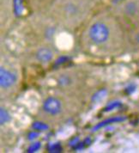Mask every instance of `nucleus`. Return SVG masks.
I'll list each match as a JSON object with an SVG mask.
<instances>
[{
  "instance_id": "nucleus-1",
  "label": "nucleus",
  "mask_w": 139,
  "mask_h": 153,
  "mask_svg": "<svg viewBox=\"0 0 139 153\" xmlns=\"http://www.w3.org/2000/svg\"><path fill=\"white\" fill-rule=\"evenodd\" d=\"M90 39L96 44H101L107 41L109 36V28L101 22L94 23L89 29Z\"/></svg>"
},
{
  "instance_id": "nucleus-2",
  "label": "nucleus",
  "mask_w": 139,
  "mask_h": 153,
  "mask_svg": "<svg viewBox=\"0 0 139 153\" xmlns=\"http://www.w3.org/2000/svg\"><path fill=\"white\" fill-rule=\"evenodd\" d=\"M44 110L52 115L58 114L61 110V103L55 97H48L43 104Z\"/></svg>"
},
{
  "instance_id": "nucleus-3",
  "label": "nucleus",
  "mask_w": 139,
  "mask_h": 153,
  "mask_svg": "<svg viewBox=\"0 0 139 153\" xmlns=\"http://www.w3.org/2000/svg\"><path fill=\"white\" fill-rule=\"evenodd\" d=\"M16 82V76L6 69L1 68L0 72V83L3 88H9L13 85Z\"/></svg>"
},
{
  "instance_id": "nucleus-4",
  "label": "nucleus",
  "mask_w": 139,
  "mask_h": 153,
  "mask_svg": "<svg viewBox=\"0 0 139 153\" xmlns=\"http://www.w3.org/2000/svg\"><path fill=\"white\" fill-rule=\"evenodd\" d=\"M37 58L41 62H47L52 58V53L48 48H41L37 53Z\"/></svg>"
},
{
  "instance_id": "nucleus-5",
  "label": "nucleus",
  "mask_w": 139,
  "mask_h": 153,
  "mask_svg": "<svg viewBox=\"0 0 139 153\" xmlns=\"http://www.w3.org/2000/svg\"><path fill=\"white\" fill-rule=\"evenodd\" d=\"M125 120V118H122V117H115V118L109 119L108 120L103 121L102 123H101V124H99L98 126H96V127H95V129H98V128H100V127H101V126H103L106 125V124H109L110 122H118V121H122V120Z\"/></svg>"
},
{
  "instance_id": "nucleus-6",
  "label": "nucleus",
  "mask_w": 139,
  "mask_h": 153,
  "mask_svg": "<svg viewBox=\"0 0 139 153\" xmlns=\"http://www.w3.org/2000/svg\"><path fill=\"white\" fill-rule=\"evenodd\" d=\"M9 120H10V115L7 111L4 110V108H1V123L4 124V123L7 122Z\"/></svg>"
},
{
  "instance_id": "nucleus-7",
  "label": "nucleus",
  "mask_w": 139,
  "mask_h": 153,
  "mask_svg": "<svg viewBox=\"0 0 139 153\" xmlns=\"http://www.w3.org/2000/svg\"><path fill=\"white\" fill-rule=\"evenodd\" d=\"M33 126L36 130H41V131H44V130L47 129V127H48L47 126L43 124L42 122H35Z\"/></svg>"
},
{
  "instance_id": "nucleus-8",
  "label": "nucleus",
  "mask_w": 139,
  "mask_h": 153,
  "mask_svg": "<svg viewBox=\"0 0 139 153\" xmlns=\"http://www.w3.org/2000/svg\"><path fill=\"white\" fill-rule=\"evenodd\" d=\"M40 146H41L40 143H35L34 145H32L31 147L28 149V152H35V151H37L40 148Z\"/></svg>"
}]
</instances>
